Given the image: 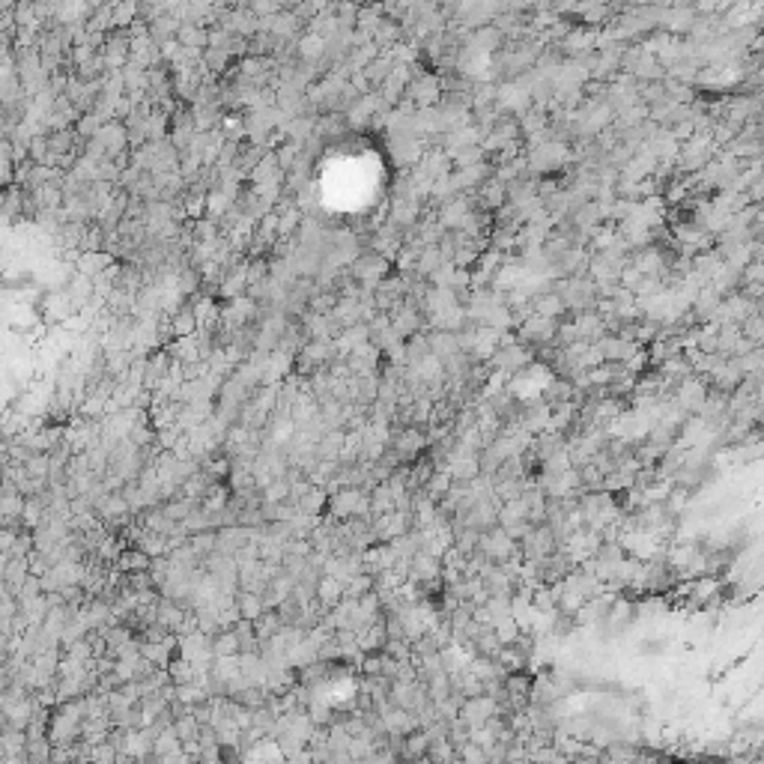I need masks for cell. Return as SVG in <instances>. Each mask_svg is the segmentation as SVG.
I'll return each instance as SVG.
<instances>
[{"instance_id":"7a4b0ae2","label":"cell","mask_w":764,"mask_h":764,"mask_svg":"<svg viewBox=\"0 0 764 764\" xmlns=\"http://www.w3.org/2000/svg\"><path fill=\"white\" fill-rule=\"evenodd\" d=\"M317 597H319L323 606H338L341 597H346V585L338 582V580H331V576H326V580L317 585Z\"/></svg>"},{"instance_id":"30bf717a","label":"cell","mask_w":764,"mask_h":764,"mask_svg":"<svg viewBox=\"0 0 764 764\" xmlns=\"http://www.w3.org/2000/svg\"><path fill=\"white\" fill-rule=\"evenodd\" d=\"M415 764H430V761H427V758H421V761H415Z\"/></svg>"},{"instance_id":"52a82bcc","label":"cell","mask_w":764,"mask_h":764,"mask_svg":"<svg viewBox=\"0 0 764 764\" xmlns=\"http://www.w3.org/2000/svg\"><path fill=\"white\" fill-rule=\"evenodd\" d=\"M239 651H242V645H239V636L233 630H224V633L212 642V654L216 657H239Z\"/></svg>"},{"instance_id":"6da1fadb","label":"cell","mask_w":764,"mask_h":764,"mask_svg":"<svg viewBox=\"0 0 764 764\" xmlns=\"http://www.w3.org/2000/svg\"><path fill=\"white\" fill-rule=\"evenodd\" d=\"M427 749H430V737H427L424 729L418 731H412L404 737V749H400V761H406V764H415V761H421L427 758Z\"/></svg>"},{"instance_id":"277c9868","label":"cell","mask_w":764,"mask_h":764,"mask_svg":"<svg viewBox=\"0 0 764 764\" xmlns=\"http://www.w3.org/2000/svg\"><path fill=\"white\" fill-rule=\"evenodd\" d=\"M117 565H119L123 573H143L153 561H150V556H146L143 549H126V553L117 558Z\"/></svg>"},{"instance_id":"8992f818","label":"cell","mask_w":764,"mask_h":764,"mask_svg":"<svg viewBox=\"0 0 764 764\" xmlns=\"http://www.w3.org/2000/svg\"><path fill=\"white\" fill-rule=\"evenodd\" d=\"M275 744H278V749H281V756H284V758H296V756H302L305 749H307V744L302 741L299 734H293V731H281L275 737Z\"/></svg>"},{"instance_id":"3957f363","label":"cell","mask_w":764,"mask_h":764,"mask_svg":"<svg viewBox=\"0 0 764 764\" xmlns=\"http://www.w3.org/2000/svg\"><path fill=\"white\" fill-rule=\"evenodd\" d=\"M177 753H182V737L177 734V729H168V731H162L155 737V749H153V756H158V758H168V756H177Z\"/></svg>"},{"instance_id":"ba28073f","label":"cell","mask_w":764,"mask_h":764,"mask_svg":"<svg viewBox=\"0 0 764 764\" xmlns=\"http://www.w3.org/2000/svg\"><path fill=\"white\" fill-rule=\"evenodd\" d=\"M51 753H54L51 737H45V741H28V758H30V764H51Z\"/></svg>"},{"instance_id":"5b68a950","label":"cell","mask_w":764,"mask_h":764,"mask_svg":"<svg viewBox=\"0 0 764 764\" xmlns=\"http://www.w3.org/2000/svg\"><path fill=\"white\" fill-rule=\"evenodd\" d=\"M263 597H257V594H251V592H245V594H239V600H236V609L242 612V618L245 621H257V618H263Z\"/></svg>"},{"instance_id":"9c48e42d","label":"cell","mask_w":764,"mask_h":764,"mask_svg":"<svg viewBox=\"0 0 764 764\" xmlns=\"http://www.w3.org/2000/svg\"><path fill=\"white\" fill-rule=\"evenodd\" d=\"M173 729H177V734L182 737V744L185 741H197V734H200V722H197V717L192 714H182V717H177V722H173Z\"/></svg>"}]
</instances>
